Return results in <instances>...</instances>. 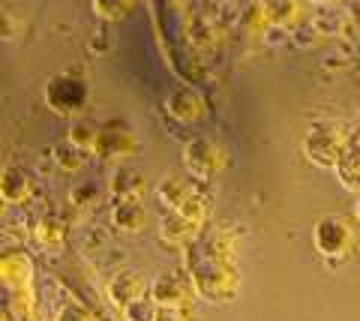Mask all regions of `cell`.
Here are the masks:
<instances>
[{
    "mask_svg": "<svg viewBox=\"0 0 360 321\" xmlns=\"http://www.w3.org/2000/svg\"><path fill=\"white\" fill-rule=\"evenodd\" d=\"M186 270L195 291L207 301H231L240 289V270L234 264V237L222 228L201 231L186 247Z\"/></svg>",
    "mask_w": 360,
    "mask_h": 321,
    "instance_id": "obj_1",
    "label": "cell"
},
{
    "mask_svg": "<svg viewBox=\"0 0 360 321\" xmlns=\"http://www.w3.org/2000/svg\"><path fill=\"white\" fill-rule=\"evenodd\" d=\"M345 148H348V126L340 124V120L321 117L303 136V157L312 165H319V169L336 171V165L345 157Z\"/></svg>",
    "mask_w": 360,
    "mask_h": 321,
    "instance_id": "obj_2",
    "label": "cell"
},
{
    "mask_svg": "<svg viewBox=\"0 0 360 321\" xmlns=\"http://www.w3.org/2000/svg\"><path fill=\"white\" fill-rule=\"evenodd\" d=\"M312 247H315V252H319V256H324V258L342 261L345 256H352V249L357 247L354 225L348 223L345 216H340V214L321 216L319 223L312 225Z\"/></svg>",
    "mask_w": 360,
    "mask_h": 321,
    "instance_id": "obj_3",
    "label": "cell"
},
{
    "mask_svg": "<svg viewBox=\"0 0 360 321\" xmlns=\"http://www.w3.org/2000/svg\"><path fill=\"white\" fill-rule=\"evenodd\" d=\"M87 99H90L87 84L72 72H58L49 79V84H45V105L60 117L82 114Z\"/></svg>",
    "mask_w": 360,
    "mask_h": 321,
    "instance_id": "obj_4",
    "label": "cell"
},
{
    "mask_svg": "<svg viewBox=\"0 0 360 321\" xmlns=\"http://www.w3.org/2000/svg\"><path fill=\"white\" fill-rule=\"evenodd\" d=\"M225 162H229V157H225L222 145H217L213 138L207 136H198V138H189L186 148H184V165L193 174L198 177H210L225 169Z\"/></svg>",
    "mask_w": 360,
    "mask_h": 321,
    "instance_id": "obj_5",
    "label": "cell"
},
{
    "mask_svg": "<svg viewBox=\"0 0 360 321\" xmlns=\"http://www.w3.org/2000/svg\"><path fill=\"white\" fill-rule=\"evenodd\" d=\"M193 291H195L193 276H184L174 270H165L150 282V301L160 306H184L193 301Z\"/></svg>",
    "mask_w": 360,
    "mask_h": 321,
    "instance_id": "obj_6",
    "label": "cell"
},
{
    "mask_svg": "<svg viewBox=\"0 0 360 321\" xmlns=\"http://www.w3.org/2000/svg\"><path fill=\"white\" fill-rule=\"evenodd\" d=\"M139 150V141H135L132 132L117 124V120H111V124L103 126V132H99V145H96V157L103 159H111V162H123L129 159L132 153Z\"/></svg>",
    "mask_w": 360,
    "mask_h": 321,
    "instance_id": "obj_7",
    "label": "cell"
},
{
    "mask_svg": "<svg viewBox=\"0 0 360 321\" xmlns=\"http://www.w3.org/2000/svg\"><path fill=\"white\" fill-rule=\"evenodd\" d=\"M201 231H205V223L184 214V210H168L160 219V237H162V243H172V247L186 249L193 240H198Z\"/></svg>",
    "mask_w": 360,
    "mask_h": 321,
    "instance_id": "obj_8",
    "label": "cell"
},
{
    "mask_svg": "<svg viewBox=\"0 0 360 321\" xmlns=\"http://www.w3.org/2000/svg\"><path fill=\"white\" fill-rule=\"evenodd\" d=\"M162 105H165L168 117L177 120V124H198V120H205V114H207V99L198 91H193V87L168 93Z\"/></svg>",
    "mask_w": 360,
    "mask_h": 321,
    "instance_id": "obj_9",
    "label": "cell"
},
{
    "mask_svg": "<svg viewBox=\"0 0 360 321\" xmlns=\"http://www.w3.org/2000/svg\"><path fill=\"white\" fill-rule=\"evenodd\" d=\"M111 225L120 235H139L148 225V210H144L141 198H117L111 207Z\"/></svg>",
    "mask_w": 360,
    "mask_h": 321,
    "instance_id": "obj_10",
    "label": "cell"
},
{
    "mask_svg": "<svg viewBox=\"0 0 360 321\" xmlns=\"http://www.w3.org/2000/svg\"><path fill=\"white\" fill-rule=\"evenodd\" d=\"M195 195H198V190L184 174H165L160 186H156V198H160V204L165 210H180L186 202H193Z\"/></svg>",
    "mask_w": 360,
    "mask_h": 321,
    "instance_id": "obj_11",
    "label": "cell"
},
{
    "mask_svg": "<svg viewBox=\"0 0 360 321\" xmlns=\"http://www.w3.org/2000/svg\"><path fill=\"white\" fill-rule=\"evenodd\" d=\"M108 297H111V303L120 306V309H127L129 303L141 301V297H144V280H141V273H135V270L115 273V276H111V282H108Z\"/></svg>",
    "mask_w": 360,
    "mask_h": 321,
    "instance_id": "obj_12",
    "label": "cell"
},
{
    "mask_svg": "<svg viewBox=\"0 0 360 321\" xmlns=\"http://www.w3.org/2000/svg\"><path fill=\"white\" fill-rule=\"evenodd\" d=\"M33 192V181L25 169H18V165H9L0 174V195H4L6 204H25Z\"/></svg>",
    "mask_w": 360,
    "mask_h": 321,
    "instance_id": "obj_13",
    "label": "cell"
},
{
    "mask_svg": "<svg viewBox=\"0 0 360 321\" xmlns=\"http://www.w3.org/2000/svg\"><path fill=\"white\" fill-rule=\"evenodd\" d=\"M258 9H262L264 25H276V27H291L303 18L300 0H262Z\"/></svg>",
    "mask_w": 360,
    "mask_h": 321,
    "instance_id": "obj_14",
    "label": "cell"
},
{
    "mask_svg": "<svg viewBox=\"0 0 360 321\" xmlns=\"http://www.w3.org/2000/svg\"><path fill=\"white\" fill-rule=\"evenodd\" d=\"M144 186H148L144 171L135 169V165H117V171L111 174V192H115V198H141Z\"/></svg>",
    "mask_w": 360,
    "mask_h": 321,
    "instance_id": "obj_15",
    "label": "cell"
},
{
    "mask_svg": "<svg viewBox=\"0 0 360 321\" xmlns=\"http://www.w3.org/2000/svg\"><path fill=\"white\" fill-rule=\"evenodd\" d=\"M99 132H103V126H96L94 120H87V117H72L70 129H66V138H70L78 150H84V153H96Z\"/></svg>",
    "mask_w": 360,
    "mask_h": 321,
    "instance_id": "obj_16",
    "label": "cell"
},
{
    "mask_svg": "<svg viewBox=\"0 0 360 321\" xmlns=\"http://www.w3.org/2000/svg\"><path fill=\"white\" fill-rule=\"evenodd\" d=\"M0 273H4L6 289L27 285L30 282V258H27V252H6L4 261H0Z\"/></svg>",
    "mask_w": 360,
    "mask_h": 321,
    "instance_id": "obj_17",
    "label": "cell"
},
{
    "mask_svg": "<svg viewBox=\"0 0 360 321\" xmlns=\"http://www.w3.org/2000/svg\"><path fill=\"white\" fill-rule=\"evenodd\" d=\"M135 0H90V9H94V15L99 21H105V25H115V21L127 18L132 13Z\"/></svg>",
    "mask_w": 360,
    "mask_h": 321,
    "instance_id": "obj_18",
    "label": "cell"
},
{
    "mask_svg": "<svg viewBox=\"0 0 360 321\" xmlns=\"http://www.w3.org/2000/svg\"><path fill=\"white\" fill-rule=\"evenodd\" d=\"M333 174H336V181H340L342 190L360 195V153H345Z\"/></svg>",
    "mask_w": 360,
    "mask_h": 321,
    "instance_id": "obj_19",
    "label": "cell"
},
{
    "mask_svg": "<svg viewBox=\"0 0 360 321\" xmlns=\"http://www.w3.org/2000/svg\"><path fill=\"white\" fill-rule=\"evenodd\" d=\"M51 159L60 171H78L84 165V150H78L70 138H63L51 148Z\"/></svg>",
    "mask_w": 360,
    "mask_h": 321,
    "instance_id": "obj_20",
    "label": "cell"
},
{
    "mask_svg": "<svg viewBox=\"0 0 360 321\" xmlns=\"http://www.w3.org/2000/svg\"><path fill=\"white\" fill-rule=\"evenodd\" d=\"M66 235V225H63V219L60 216H42L39 219V225H37V240L45 243V247H54V243H60Z\"/></svg>",
    "mask_w": 360,
    "mask_h": 321,
    "instance_id": "obj_21",
    "label": "cell"
},
{
    "mask_svg": "<svg viewBox=\"0 0 360 321\" xmlns=\"http://www.w3.org/2000/svg\"><path fill=\"white\" fill-rule=\"evenodd\" d=\"M156 313H160V303H153V301H135L129 303L127 309H123V318L127 321H156Z\"/></svg>",
    "mask_w": 360,
    "mask_h": 321,
    "instance_id": "obj_22",
    "label": "cell"
},
{
    "mask_svg": "<svg viewBox=\"0 0 360 321\" xmlns=\"http://www.w3.org/2000/svg\"><path fill=\"white\" fill-rule=\"evenodd\" d=\"M96 198H99V192H96L94 183H78L75 190L70 192V202L75 207H90V204H96Z\"/></svg>",
    "mask_w": 360,
    "mask_h": 321,
    "instance_id": "obj_23",
    "label": "cell"
},
{
    "mask_svg": "<svg viewBox=\"0 0 360 321\" xmlns=\"http://www.w3.org/2000/svg\"><path fill=\"white\" fill-rule=\"evenodd\" d=\"M54 321H96V318H94V313H90L87 306H82V303H70V306H63V309H60Z\"/></svg>",
    "mask_w": 360,
    "mask_h": 321,
    "instance_id": "obj_24",
    "label": "cell"
},
{
    "mask_svg": "<svg viewBox=\"0 0 360 321\" xmlns=\"http://www.w3.org/2000/svg\"><path fill=\"white\" fill-rule=\"evenodd\" d=\"M345 153H360V120L348 126V148Z\"/></svg>",
    "mask_w": 360,
    "mask_h": 321,
    "instance_id": "obj_25",
    "label": "cell"
},
{
    "mask_svg": "<svg viewBox=\"0 0 360 321\" xmlns=\"http://www.w3.org/2000/svg\"><path fill=\"white\" fill-rule=\"evenodd\" d=\"M156 321H184V313H180V306H160Z\"/></svg>",
    "mask_w": 360,
    "mask_h": 321,
    "instance_id": "obj_26",
    "label": "cell"
},
{
    "mask_svg": "<svg viewBox=\"0 0 360 321\" xmlns=\"http://www.w3.org/2000/svg\"><path fill=\"white\" fill-rule=\"evenodd\" d=\"M309 4H315V6H328V4H336V0H309Z\"/></svg>",
    "mask_w": 360,
    "mask_h": 321,
    "instance_id": "obj_27",
    "label": "cell"
},
{
    "mask_svg": "<svg viewBox=\"0 0 360 321\" xmlns=\"http://www.w3.org/2000/svg\"><path fill=\"white\" fill-rule=\"evenodd\" d=\"M354 219L360 223V195H357V202H354Z\"/></svg>",
    "mask_w": 360,
    "mask_h": 321,
    "instance_id": "obj_28",
    "label": "cell"
}]
</instances>
